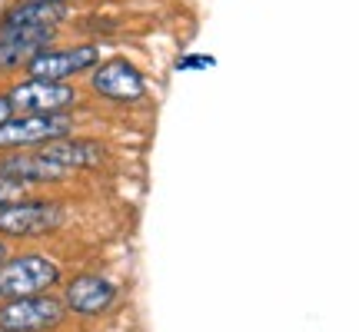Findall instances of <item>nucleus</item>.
Returning <instances> with one entry per match:
<instances>
[{"label":"nucleus","mask_w":359,"mask_h":332,"mask_svg":"<svg viewBox=\"0 0 359 332\" xmlns=\"http://www.w3.org/2000/svg\"><path fill=\"white\" fill-rule=\"evenodd\" d=\"M64 282V269L57 259L43 253H17L0 263V303L20 296L53 293Z\"/></svg>","instance_id":"obj_1"},{"label":"nucleus","mask_w":359,"mask_h":332,"mask_svg":"<svg viewBox=\"0 0 359 332\" xmlns=\"http://www.w3.org/2000/svg\"><path fill=\"white\" fill-rule=\"evenodd\" d=\"M67 223V209L57 200H30L20 196L0 206V240H40Z\"/></svg>","instance_id":"obj_2"},{"label":"nucleus","mask_w":359,"mask_h":332,"mask_svg":"<svg viewBox=\"0 0 359 332\" xmlns=\"http://www.w3.org/2000/svg\"><path fill=\"white\" fill-rule=\"evenodd\" d=\"M77 120L70 113H13L7 123H0V153L17 150H40L53 140L74 137Z\"/></svg>","instance_id":"obj_3"},{"label":"nucleus","mask_w":359,"mask_h":332,"mask_svg":"<svg viewBox=\"0 0 359 332\" xmlns=\"http://www.w3.org/2000/svg\"><path fill=\"white\" fill-rule=\"evenodd\" d=\"M64 299L57 293L20 296L0 303V332H57L67 322Z\"/></svg>","instance_id":"obj_4"},{"label":"nucleus","mask_w":359,"mask_h":332,"mask_svg":"<svg viewBox=\"0 0 359 332\" xmlns=\"http://www.w3.org/2000/svg\"><path fill=\"white\" fill-rule=\"evenodd\" d=\"M7 100H11L13 113H70L77 106L80 93L77 87L60 83V80L20 77L7 87Z\"/></svg>","instance_id":"obj_5"},{"label":"nucleus","mask_w":359,"mask_h":332,"mask_svg":"<svg viewBox=\"0 0 359 332\" xmlns=\"http://www.w3.org/2000/svg\"><path fill=\"white\" fill-rule=\"evenodd\" d=\"M103 60V53L97 43H80V47H47L37 57H30L24 67V77L37 80H60L70 83L80 74H90L93 67Z\"/></svg>","instance_id":"obj_6"},{"label":"nucleus","mask_w":359,"mask_h":332,"mask_svg":"<svg viewBox=\"0 0 359 332\" xmlns=\"http://www.w3.org/2000/svg\"><path fill=\"white\" fill-rule=\"evenodd\" d=\"M90 90L93 97L110 103H137L147 97V77L127 57H110L90 70Z\"/></svg>","instance_id":"obj_7"},{"label":"nucleus","mask_w":359,"mask_h":332,"mask_svg":"<svg viewBox=\"0 0 359 332\" xmlns=\"http://www.w3.org/2000/svg\"><path fill=\"white\" fill-rule=\"evenodd\" d=\"M116 296V282L103 272H74L70 279H64V309L74 316H103L107 309H114Z\"/></svg>","instance_id":"obj_8"},{"label":"nucleus","mask_w":359,"mask_h":332,"mask_svg":"<svg viewBox=\"0 0 359 332\" xmlns=\"http://www.w3.org/2000/svg\"><path fill=\"white\" fill-rule=\"evenodd\" d=\"M40 153L47 156L53 166H60L67 177L70 173H87V170H100L107 163V146L87 137H64L47 146H40Z\"/></svg>","instance_id":"obj_9"},{"label":"nucleus","mask_w":359,"mask_h":332,"mask_svg":"<svg viewBox=\"0 0 359 332\" xmlns=\"http://www.w3.org/2000/svg\"><path fill=\"white\" fill-rule=\"evenodd\" d=\"M0 177L13 179L20 186H47V183L67 179V173L60 166H53L40 150H17V153H0Z\"/></svg>","instance_id":"obj_10"},{"label":"nucleus","mask_w":359,"mask_h":332,"mask_svg":"<svg viewBox=\"0 0 359 332\" xmlns=\"http://www.w3.org/2000/svg\"><path fill=\"white\" fill-rule=\"evenodd\" d=\"M64 20V4H47V0H13L0 13V40L13 37L20 30H37V27H57Z\"/></svg>","instance_id":"obj_11"},{"label":"nucleus","mask_w":359,"mask_h":332,"mask_svg":"<svg viewBox=\"0 0 359 332\" xmlns=\"http://www.w3.org/2000/svg\"><path fill=\"white\" fill-rule=\"evenodd\" d=\"M53 34H57V27H37V30H20L13 37H4L0 40V74L24 70L30 57L53 47Z\"/></svg>","instance_id":"obj_12"},{"label":"nucleus","mask_w":359,"mask_h":332,"mask_svg":"<svg viewBox=\"0 0 359 332\" xmlns=\"http://www.w3.org/2000/svg\"><path fill=\"white\" fill-rule=\"evenodd\" d=\"M24 193H27V186H20V183H13V179H7V177H0V206L20 200Z\"/></svg>","instance_id":"obj_13"},{"label":"nucleus","mask_w":359,"mask_h":332,"mask_svg":"<svg viewBox=\"0 0 359 332\" xmlns=\"http://www.w3.org/2000/svg\"><path fill=\"white\" fill-rule=\"evenodd\" d=\"M190 67H213V57H183L177 70H190Z\"/></svg>","instance_id":"obj_14"},{"label":"nucleus","mask_w":359,"mask_h":332,"mask_svg":"<svg viewBox=\"0 0 359 332\" xmlns=\"http://www.w3.org/2000/svg\"><path fill=\"white\" fill-rule=\"evenodd\" d=\"M13 116V106H11V100H7V93H0V123H7Z\"/></svg>","instance_id":"obj_15"},{"label":"nucleus","mask_w":359,"mask_h":332,"mask_svg":"<svg viewBox=\"0 0 359 332\" xmlns=\"http://www.w3.org/2000/svg\"><path fill=\"white\" fill-rule=\"evenodd\" d=\"M7 256H11V243H7V240H0V263H4Z\"/></svg>","instance_id":"obj_16"},{"label":"nucleus","mask_w":359,"mask_h":332,"mask_svg":"<svg viewBox=\"0 0 359 332\" xmlns=\"http://www.w3.org/2000/svg\"><path fill=\"white\" fill-rule=\"evenodd\" d=\"M47 4H67V0H47Z\"/></svg>","instance_id":"obj_17"}]
</instances>
